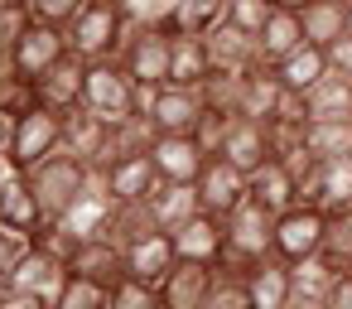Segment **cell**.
<instances>
[{
    "mask_svg": "<svg viewBox=\"0 0 352 309\" xmlns=\"http://www.w3.org/2000/svg\"><path fill=\"white\" fill-rule=\"evenodd\" d=\"M111 309H164V304H160V290H155V285L121 275V280L111 285Z\"/></svg>",
    "mask_w": 352,
    "mask_h": 309,
    "instance_id": "obj_37",
    "label": "cell"
},
{
    "mask_svg": "<svg viewBox=\"0 0 352 309\" xmlns=\"http://www.w3.org/2000/svg\"><path fill=\"white\" fill-rule=\"evenodd\" d=\"M10 136H15V116H10V111H0V155L10 150Z\"/></svg>",
    "mask_w": 352,
    "mask_h": 309,
    "instance_id": "obj_45",
    "label": "cell"
},
{
    "mask_svg": "<svg viewBox=\"0 0 352 309\" xmlns=\"http://www.w3.org/2000/svg\"><path fill=\"white\" fill-rule=\"evenodd\" d=\"M328 309H352V270H333V280H328Z\"/></svg>",
    "mask_w": 352,
    "mask_h": 309,
    "instance_id": "obj_43",
    "label": "cell"
},
{
    "mask_svg": "<svg viewBox=\"0 0 352 309\" xmlns=\"http://www.w3.org/2000/svg\"><path fill=\"white\" fill-rule=\"evenodd\" d=\"M15 6H30V0H15Z\"/></svg>",
    "mask_w": 352,
    "mask_h": 309,
    "instance_id": "obj_49",
    "label": "cell"
},
{
    "mask_svg": "<svg viewBox=\"0 0 352 309\" xmlns=\"http://www.w3.org/2000/svg\"><path fill=\"white\" fill-rule=\"evenodd\" d=\"M68 270L73 275H87V280H97V285H116L121 275H126V251H121V242H111V237H102V232H87V237H78V246H73V256H68Z\"/></svg>",
    "mask_w": 352,
    "mask_h": 309,
    "instance_id": "obj_13",
    "label": "cell"
},
{
    "mask_svg": "<svg viewBox=\"0 0 352 309\" xmlns=\"http://www.w3.org/2000/svg\"><path fill=\"white\" fill-rule=\"evenodd\" d=\"M34 246V237H25L20 227H10V222H0V275L10 280V270L20 266V256Z\"/></svg>",
    "mask_w": 352,
    "mask_h": 309,
    "instance_id": "obj_40",
    "label": "cell"
},
{
    "mask_svg": "<svg viewBox=\"0 0 352 309\" xmlns=\"http://www.w3.org/2000/svg\"><path fill=\"white\" fill-rule=\"evenodd\" d=\"M174 246H179V261H203V266H217L222 261V246H227V232H222V217L212 213H193L184 217L179 227H169Z\"/></svg>",
    "mask_w": 352,
    "mask_h": 309,
    "instance_id": "obj_15",
    "label": "cell"
},
{
    "mask_svg": "<svg viewBox=\"0 0 352 309\" xmlns=\"http://www.w3.org/2000/svg\"><path fill=\"white\" fill-rule=\"evenodd\" d=\"M328 58H333V68H342V73H352V30L328 49Z\"/></svg>",
    "mask_w": 352,
    "mask_h": 309,
    "instance_id": "obj_44",
    "label": "cell"
},
{
    "mask_svg": "<svg viewBox=\"0 0 352 309\" xmlns=\"http://www.w3.org/2000/svg\"><path fill=\"white\" fill-rule=\"evenodd\" d=\"M25 179H30V189H34V198H39V208H44L49 222H68L78 213V203L102 189L97 169L87 160H78L73 150H54L49 160H39L34 169H25Z\"/></svg>",
    "mask_w": 352,
    "mask_h": 309,
    "instance_id": "obj_1",
    "label": "cell"
},
{
    "mask_svg": "<svg viewBox=\"0 0 352 309\" xmlns=\"http://www.w3.org/2000/svg\"><path fill=\"white\" fill-rule=\"evenodd\" d=\"M270 6H275V10H304L309 0H270Z\"/></svg>",
    "mask_w": 352,
    "mask_h": 309,
    "instance_id": "obj_46",
    "label": "cell"
},
{
    "mask_svg": "<svg viewBox=\"0 0 352 309\" xmlns=\"http://www.w3.org/2000/svg\"><path fill=\"white\" fill-rule=\"evenodd\" d=\"M131 6H116V0H87V6L63 25L68 30V44L73 54H82L87 63L92 58H116L126 34H131Z\"/></svg>",
    "mask_w": 352,
    "mask_h": 309,
    "instance_id": "obj_3",
    "label": "cell"
},
{
    "mask_svg": "<svg viewBox=\"0 0 352 309\" xmlns=\"http://www.w3.org/2000/svg\"><path fill=\"white\" fill-rule=\"evenodd\" d=\"M246 285H251V295H256V309H285L289 285H294V266H289V261H280V256L270 251L265 261H256V266H251Z\"/></svg>",
    "mask_w": 352,
    "mask_h": 309,
    "instance_id": "obj_28",
    "label": "cell"
},
{
    "mask_svg": "<svg viewBox=\"0 0 352 309\" xmlns=\"http://www.w3.org/2000/svg\"><path fill=\"white\" fill-rule=\"evenodd\" d=\"M270 68H275V78H280L289 92H309V87L333 68V58H328V49H318V44H309V39H304L294 54H285V58H280V63H270Z\"/></svg>",
    "mask_w": 352,
    "mask_h": 309,
    "instance_id": "obj_27",
    "label": "cell"
},
{
    "mask_svg": "<svg viewBox=\"0 0 352 309\" xmlns=\"http://www.w3.org/2000/svg\"><path fill=\"white\" fill-rule=\"evenodd\" d=\"M309 111H314V121H352V73H342V68H328L309 92Z\"/></svg>",
    "mask_w": 352,
    "mask_h": 309,
    "instance_id": "obj_24",
    "label": "cell"
},
{
    "mask_svg": "<svg viewBox=\"0 0 352 309\" xmlns=\"http://www.w3.org/2000/svg\"><path fill=\"white\" fill-rule=\"evenodd\" d=\"M0 73H10V54L6 49H0Z\"/></svg>",
    "mask_w": 352,
    "mask_h": 309,
    "instance_id": "obj_47",
    "label": "cell"
},
{
    "mask_svg": "<svg viewBox=\"0 0 352 309\" xmlns=\"http://www.w3.org/2000/svg\"><path fill=\"white\" fill-rule=\"evenodd\" d=\"M0 222H10V227H20L25 237H44V227H49V217H44V208H39V198H34V189H30V179L20 174V169H10L6 174V184H0Z\"/></svg>",
    "mask_w": 352,
    "mask_h": 309,
    "instance_id": "obj_19",
    "label": "cell"
},
{
    "mask_svg": "<svg viewBox=\"0 0 352 309\" xmlns=\"http://www.w3.org/2000/svg\"><path fill=\"white\" fill-rule=\"evenodd\" d=\"M222 232H227V246H222L217 270L251 275V266L265 261V256L275 251V213H270L265 203H256L251 193L222 217Z\"/></svg>",
    "mask_w": 352,
    "mask_h": 309,
    "instance_id": "obj_2",
    "label": "cell"
},
{
    "mask_svg": "<svg viewBox=\"0 0 352 309\" xmlns=\"http://www.w3.org/2000/svg\"><path fill=\"white\" fill-rule=\"evenodd\" d=\"M73 44H68V30L63 25H49V20H30V30L15 39L10 49V68L25 73V78H44L58 58H68Z\"/></svg>",
    "mask_w": 352,
    "mask_h": 309,
    "instance_id": "obj_9",
    "label": "cell"
},
{
    "mask_svg": "<svg viewBox=\"0 0 352 309\" xmlns=\"http://www.w3.org/2000/svg\"><path fill=\"white\" fill-rule=\"evenodd\" d=\"M347 30H352V0H347Z\"/></svg>",
    "mask_w": 352,
    "mask_h": 309,
    "instance_id": "obj_48",
    "label": "cell"
},
{
    "mask_svg": "<svg viewBox=\"0 0 352 309\" xmlns=\"http://www.w3.org/2000/svg\"><path fill=\"white\" fill-rule=\"evenodd\" d=\"M140 97H145V87L126 73L121 58H92V63H87L82 107H92L97 116H107V121L135 116V111H140Z\"/></svg>",
    "mask_w": 352,
    "mask_h": 309,
    "instance_id": "obj_4",
    "label": "cell"
},
{
    "mask_svg": "<svg viewBox=\"0 0 352 309\" xmlns=\"http://www.w3.org/2000/svg\"><path fill=\"white\" fill-rule=\"evenodd\" d=\"M116 6H131V0H116Z\"/></svg>",
    "mask_w": 352,
    "mask_h": 309,
    "instance_id": "obj_50",
    "label": "cell"
},
{
    "mask_svg": "<svg viewBox=\"0 0 352 309\" xmlns=\"http://www.w3.org/2000/svg\"><path fill=\"white\" fill-rule=\"evenodd\" d=\"M246 184H251V198H256V203H265L270 213H285V208H294V203H299V174H294L285 160H275V155H270V160L246 179Z\"/></svg>",
    "mask_w": 352,
    "mask_h": 309,
    "instance_id": "obj_23",
    "label": "cell"
},
{
    "mask_svg": "<svg viewBox=\"0 0 352 309\" xmlns=\"http://www.w3.org/2000/svg\"><path fill=\"white\" fill-rule=\"evenodd\" d=\"M222 20H227V0H169L160 15L169 34H198V39H208Z\"/></svg>",
    "mask_w": 352,
    "mask_h": 309,
    "instance_id": "obj_22",
    "label": "cell"
},
{
    "mask_svg": "<svg viewBox=\"0 0 352 309\" xmlns=\"http://www.w3.org/2000/svg\"><path fill=\"white\" fill-rule=\"evenodd\" d=\"M140 111L150 116L155 136H193V131H198V121L208 116V102H203V92H198V87L164 83V87H145Z\"/></svg>",
    "mask_w": 352,
    "mask_h": 309,
    "instance_id": "obj_6",
    "label": "cell"
},
{
    "mask_svg": "<svg viewBox=\"0 0 352 309\" xmlns=\"http://www.w3.org/2000/svg\"><path fill=\"white\" fill-rule=\"evenodd\" d=\"M63 280H68V261H63L54 246L34 242V246L20 256V266L10 270V280H6V285H20V290H34V295L54 299V295L63 290Z\"/></svg>",
    "mask_w": 352,
    "mask_h": 309,
    "instance_id": "obj_18",
    "label": "cell"
},
{
    "mask_svg": "<svg viewBox=\"0 0 352 309\" xmlns=\"http://www.w3.org/2000/svg\"><path fill=\"white\" fill-rule=\"evenodd\" d=\"M299 44H304V20H299V10H275V6H270V20H265L261 34H256L261 63H280V58L294 54Z\"/></svg>",
    "mask_w": 352,
    "mask_h": 309,
    "instance_id": "obj_26",
    "label": "cell"
},
{
    "mask_svg": "<svg viewBox=\"0 0 352 309\" xmlns=\"http://www.w3.org/2000/svg\"><path fill=\"white\" fill-rule=\"evenodd\" d=\"M0 309H54V299H44L34 290H20V285H0Z\"/></svg>",
    "mask_w": 352,
    "mask_h": 309,
    "instance_id": "obj_42",
    "label": "cell"
},
{
    "mask_svg": "<svg viewBox=\"0 0 352 309\" xmlns=\"http://www.w3.org/2000/svg\"><path fill=\"white\" fill-rule=\"evenodd\" d=\"M227 164H236L246 179L275 155L270 150V131H265V121H251V116H232V126H227V140H222V150H217Z\"/></svg>",
    "mask_w": 352,
    "mask_h": 309,
    "instance_id": "obj_16",
    "label": "cell"
},
{
    "mask_svg": "<svg viewBox=\"0 0 352 309\" xmlns=\"http://www.w3.org/2000/svg\"><path fill=\"white\" fill-rule=\"evenodd\" d=\"M150 160H155L160 179H174V184H198V174H203V164H208L212 155L203 150V140H198V136H155Z\"/></svg>",
    "mask_w": 352,
    "mask_h": 309,
    "instance_id": "obj_14",
    "label": "cell"
},
{
    "mask_svg": "<svg viewBox=\"0 0 352 309\" xmlns=\"http://www.w3.org/2000/svg\"><path fill=\"white\" fill-rule=\"evenodd\" d=\"M318 261L328 270H352V203L347 208H328V227H323Z\"/></svg>",
    "mask_w": 352,
    "mask_h": 309,
    "instance_id": "obj_32",
    "label": "cell"
},
{
    "mask_svg": "<svg viewBox=\"0 0 352 309\" xmlns=\"http://www.w3.org/2000/svg\"><path fill=\"white\" fill-rule=\"evenodd\" d=\"M121 251H126V275H131V280H145V285H155V290H160V280L179 266V246H174V237H169L164 227H155V232L126 242Z\"/></svg>",
    "mask_w": 352,
    "mask_h": 309,
    "instance_id": "obj_12",
    "label": "cell"
},
{
    "mask_svg": "<svg viewBox=\"0 0 352 309\" xmlns=\"http://www.w3.org/2000/svg\"><path fill=\"white\" fill-rule=\"evenodd\" d=\"M323 227H328V208L318 203H294L285 213H275V256L289 266H304L323 251Z\"/></svg>",
    "mask_w": 352,
    "mask_h": 309,
    "instance_id": "obj_8",
    "label": "cell"
},
{
    "mask_svg": "<svg viewBox=\"0 0 352 309\" xmlns=\"http://www.w3.org/2000/svg\"><path fill=\"white\" fill-rule=\"evenodd\" d=\"M212 280H217V266L179 261V266L160 280V304H164V309H203V299H208Z\"/></svg>",
    "mask_w": 352,
    "mask_h": 309,
    "instance_id": "obj_20",
    "label": "cell"
},
{
    "mask_svg": "<svg viewBox=\"0 0 352 309\" xmlns=\"http://www.w3.org/2000/svg\"><path fill=\"white\" fill-rule=\"evenodd\" d=\"M34 83H39V102H44V107H54V111H73V107H82L87 58H82V54H68V58H58L44 78H34Z\"/></svg>",
    "mask_w": 352,
    "mask_h": 309,
    "instance_id": "obj_21",
    "label": "cell"
},
{
    "mask_svg": "<svg viewBox=\"0 0 352 309\" xmlns=\"http://www.w3.org/2000/svg\"><path fill=\"white\" fill-rule=\"evenodd\" d=\"M208 54H212V68H232V73H246L261 63V49H256V34L236 30V25H217L208 34Z\"/></svg>",
    "mask_w": 352,
    "mask_h": 309,
    "instance_id": "obj_25",
    "label": "cell"
},
{
    "mask_svg": "<svg viewBox=\"0 0 352 309\" xmlns=\"http://www.w3.org/2000/svg\"><path fill=\"white\" fill-rule=\"evenodd\" d=\"M304 20V39L318 44V49H333L342 34H347V0H309L299 10Z\"/></svg>",
    "mask_w": 352,
    "mask_h": 309,
    "instance_id": "obj_29",
    "label": "cell"
},
{
    "mask_svg": "<svg viewBox=\"0 0 352 309\" xmlns=\"http://www.w3.org/2000/svg\"><path fill=\"white\" fill-rule=\"evenodd\" d=\"M30 20H34V15H30V6L0 0V49H6V54H10V49H15V39L30 30Z\"/></svg>",
    "mask_w": 352,
    "mask_h": 309,
    "instance_id": "obj_39",
    "label": "cell"
},
{
    "mask_svg": "<svg viewBox=\"0 0 352 309\" xmlns=\"http://www.w3.org/2000/svg\"><path fill=\"white\" fill-rule=\"evenodd\" d=\"M116 58L126 63V73H131L140 87H164V83H169V58H174V34H169L160 20L131 25V34H126V44H121Z\"/></svg>",
    "mask_w": 352,
    "mask_h": 309,
    "instance_id": "obj_5",
    "label": "cell"
},
{
    "mask_svg": "<svg viewBox=\"0 0 352 309\" xmlns=\"http://www.w3.org/2000/svg\"><path fill=\"white\" fill-rule=\"evenodd\" d=\"M212 73V54L208 39L198 34H174V58H169V83L179 87H203V78Z\"/></svg>",
    "mask_w": 352,
    "mask_h": 309,
    "instance_id": "obj_30",
    "label": "cell"
},
{
    "mask_svg": "<svg viewBox=\"0 0 352 309\" xmlns=\"http://www.w3.org/2000/svg\"><path fill=\"white\" fill-rule=\"evenodd\" d=\"M203 309H256V295L246 285V275H232V270H217Z\"/></svg>",
    "mask_w": 352,
    "mask_h": 309,
    "instance_id": "obj_35",
    "label": "cell"
},
{
    "mask_svg": "<svg viewBox=\"0 0 352 309\" xmlns=\"http://www.w3.org/2000/svg\"><path fill=\"white\" fill-rule=\"evenodd\" d=\"M87 0H30V15L34 20H49V25H68Z\"/></svg>",
    "mask_w": 352,
    "mask_h": 309,
    "instance_id": "obj_41",
    "label": "cell"
},
{
    "mask_svg": "<svg viewBox=\"0 0 352 309\" xmlns=\"http://www.w3.org/2000/svg\"><path fill=\"white\" fill-rule=\"evenodd\" d=\"M34 107H44L39 102V83L34 78H25V73H0V111H10V116H25V111H34Z\"/></svg>",
    "mask_w": 352,
    "mask_h": 309,
    "instance_id": "obj_34",
    "label": "cell"
},
{
    "mask_svg": "<svg viewBox=\"0 0 352 309\" xmlns=\"http://www.w3.org/2000/svg\"><path fill=\"white\" fill-rule=\"evenodd\" d=\"M198 208L203 213H212V217H227L246 193H251V184H246V174L236 169V164H227L222 155H212L208 164H203V174H198Z\"/></svg>",
    "mask_w": 352,
    "mask_h": 309,
    "instance_id": "obj_11",
    "label": "cell"
},
{
    "mask_svg": "<svg viewBox=\"0 0 352 309\" xmlns=\"http://www.w3.org/2000/svg\"><path fill=\"white\" fill-rule=\"evenodd\" d=\"M265 20H270V0H227V25H236L246 34H261Z\"/></svg>",
    "mask_w": 352,
    "mask_h": 309,
    "instance_id": "obj_38",
    "label": "cell"
},
{
    "mask_svg": "<svg viewBox=\"0 0 352 309\" xmlns=\"http://www.w3.org/2000/svg\"><path fill=\"white\" fill-rule=\"evenodd\" d=\"M0 285H6V275H0Z\"/></svg>",
    "mask_w": 352,
    "mask_h": 309,
    "instance_id": "obj_51",
    "label": "cell"
},
{
    "mask_svg": "<svg viewBox=\"0 0 352 309\" xmlns=\"http://www.w3.org/2000/svg\"><path fill=\"white\" fill-rule=\"evenodd\" d=\"M309 150L318 160L352 155V121H309Z\"/></svg>",
    "mask_w": 352,
    "mask_h": 309,
    "instance_id": "obj_36",
    "label": "cell"
},
{
    "mask_svg": "<svg viewBox=\"0 0 352 309\" xmlns=\"http://www.w3.org/2000/svg\"><path fill=\"white\" fill-rule=\"evenodd\" d=\"M150 213H155V222L169 232V227H179L184 217H193V213H198V189H193V184L160 179V184L150 189Z\"/></svg>",
    "mask_w": 352,
    "mask_h": 309,
    "instance_id": "obj_31",
    "label": "cell"
},
{
    "mask_svg": "<svg viewBox=\"0 0 352 309\" xmlns=\"http://www.w3.org/2000/svg\"><path fill=\"white\" fill-rule=\"evenodd\" d=\"M97 179H102V193H107L111 203H126V198H150V189L160 184V169H155V160H150V150H145V155H121V160H111Z\"/></svg>",
    "mask_w": 352,
    "mask_h": 309,
    "instance_id": "obj_17",
    "label": "cell"
},
{
    "mask_svg": "<svg viewBox=\"0 0 352 309\" xmlns=\"http://www.w3.org/2000/svg\"><path fill=\"white\" fill-rule=\"evenodd\" d=\"M54 309H111V290L97 285V280H87V275H73V270H68L63 290L54 295Z\"/></svg>",
    "mask_w": 352,
    "mask_h": 309,
    "instance_id": "obj_33",
    "label": "cell"
},
{
    "mask_svg": "<svg viewBox=\"0 0 352 309\" xmlns=\"http://www.w3.org/2000/svg\"><path fill=\"white\" fill-rule=\"evenodd\" d=\"M54 150H63V111L34 107V111L15 116V136H10V150H6L10 169L25 174V169H34L39 160H49Z\"/></svg>",
    "mask_w": 352,
    "mask_h": 309,
    "instance_id": "obj_7",
    "label": "cell"
},
{
    "mask_svg": "<svg viewBox=\"0 0 352 309\" xmlns=\"http://www.w3.org/2000/svg\"><path fill=\"white\" fill-rule=\"evenodd\" d=\"M111 126L116 121H107V116H97L92 107H73V111H63V150H73L78 160H87L97 174L116 160V150H111Z\"/></svg>",
    "mask_w": 352,
    "mask_h": 309,
    "instance_id": "obj_10",
    "label": "cell"
}]
</instances>
